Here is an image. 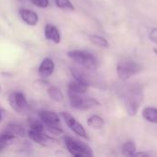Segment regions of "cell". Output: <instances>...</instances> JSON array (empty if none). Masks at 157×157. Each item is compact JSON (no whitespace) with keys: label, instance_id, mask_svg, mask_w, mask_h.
I'll return each mask as SVG.
<instances>
[{"label":"cell","instance_id":"1","mask_svg":"<svg viewBox=\"0 0 157 157\" xmlns=\"http://www.w3.org/2000/svg\"><path fill=\"white\" fill-rule=\"evenodd\" d=\"M117 93L123 102L127 114L131 117L135 116L144 100L142 85L138 83L124 85L118 89Z\"/></svg>","mask_w":157,"mask_h":157},{"label":"cell","instance_id":"2","mask_svg":"<svg viewBox=\"0 0 157 157\" xmlns=\"http://www.w3.org/2000/svg\"><path fill=\"white\" fill-rule=\"evenodd\" d=\"M67 56L80 67L86 70L93 71L98 69L99 63L98 58L91 52L84 50H71L67 52Z\"/></svg>","mask_w":157,"mask_h":157},{"label":"cell","instance_id":"3","mask_svg":"<svg viewBox=\"0 0 157 157\" xmlns=\"http://www.w3.org/2000/svg\"><path fill=\"white\" fill-rule=\"evenodd\" d=\"M64 145L67 151L75 157H91L94 156L92 149L86 144L76 140L75 138L66 136L63 139Z\"/></svg>","mask_w":157,"mask_h":157},{"label":"cell","instance_id":"4","mask_svg":"<svg viewBox=\"0 0 157 157\" xmlns=\"http://www.w3.org/2000/svg\"><path fill=\"white\" fill-rule=\"evenodd\" d=\"M143 69V65L138 62L133 60H123L121 61L117 65V74L120 79L126 81L130 77L141 73Z\"/></svg>","mask_w":157,"mask_h":157},{"label":"cell","instance_id":"5","mask_svg":"<svg viewBox=\"0 0 157 157\" xmlns=\"http://www.w3.org/2000/svg\"><path fill=\"white\" fill-rule=\"evenodd\" d=\"M68 98L71 106L78 110H86L100 105L97 98L90 97H84L82 94H75L68 92Z\"/></svg>","mask_w":157,"mask_h":157},{"label":"cell","instance_id":"6","mask_svg":"<svg viewBox=\"0 0 157 157\" xmlns=\"http://www.w3.org/2000/svg\"><path fill=\"white\" fill-rule=\"evenodd\" d=\"M8 103L11 109L19 115L29 113V105L25 95L20 91H13L8 95Z\"/></svg>","mask_w":157,"mask_h":157},{"label":"cell","instance_id":"7","mask_svg":"<svg viewBox=\"0 0 157 157\" xmlns=\"http://www.w3.org/2000/svg\"><path fill=\"white\" fill-rule=\"evenodd\" d=\"M60 115L63 119V121L66 123V125L68 126V128L73 132H75L76 135H78L86 140H89V137H88V134H87L86 129L83 127V125L81 123H79L76 121V119L75 117H73L68 112H61Z\"/></svg>","mask_w":157,"mask_h":157},{"label":"cell","instance_id":"8","mask_svg":"<svg viewBox=\"0 0 157 157\" xmlns=\"http://www.w3.org/2000/svg\"><path fill=\"white\" fill-rule=\"evenodd\" d=\"M89 71V70H87ZM87 71H85L84 69H79V68H71V74L74 76V78L77 81H81L83 83L87 84L88 86H99L98 81L96 79L94 75L89 74Z\"/></svg>","mask_w":157,"mask_h":157},{"label":"cell","instance_id":"9","mask_svg":"<svg viewBox=\"0 0 157 157\" xmlns=\"http://www.w3.org/2000/svg\"><path fill=\"white\" fill-rule=\"evenodd\" d=\"M40 120L44 123L45 127H57L61 126V119L59 114L51 110H40L38 113Z\"/></svg>","mask_w":157,"mask_h":157},{"label":"cell","instance_id":"10","mask_svg":"<svg viewBox=\"0 0 157 157\" xmlns=\"http://www.w3.org/2000/svg\"><path fill=\"white\" fill-rule=\"evenodd\" d=\"M28 135L31 141L42 146H49L52 144V143L55 142V140H53L51 135L45 133V132H35L32 130H29Z\"/></svg>","mask_w":157,"mask_h":157},{"label":"cell","instance_id":"11","mask_svg":"<svg viewBox=\"0 0 157 157\" xmlns=\"http://www.w3.org/2000/svg\"><path fill=\"white\" fill-rule=\"evenodd\" d=\"M54 69H55V64L53 60L49 57H46L40 63L38 68V74L42 79H45L50 77L53 74Z\"/></svg>","mask_w":157,"mask_h":157},{"label":"cell","instance_id":"12","mask_svg":"<svg viewBox=\"0 0 157 157\" xmlns=\"http://www.w3.org/2000/svg\"><path fill=\"white\" fill-rule=\"evenodd\" d=\"M18 14L22 21L28 26L34 27L39 22V15L33 10H30L28 8H20L18 11Z\"/></svg>","mask_w":157,"mask_h":157},{"label":"cell","instance_id":"13","mask_svg":"<svg viewBox=\"0 0 157 157\" xmlns=\"http://www.w3.org/2000/svg\"><path fill=\"white\" fill-rule=\"evenodd\" d=\"M44 37L47 40H50L55 44L61 42V33L57 27L52 24H46L44 27Z\"/></svg>","mask_w":157,"mask_h":157},{"label":"cell","instance_id":"14","mask_svg":"<svg viewBox=\"0 0 157 157\" xmlns=\"http://www.w3.org/2000/svg\"><path fill=\"white\" fill-rule=\"evenodd\" d=\"M89 86L86 83H83L81 81H77L75 79V81H72L68 85V92L75 93V94H86L88 90Z\"/></svg>","mask_w":157,"mask_h":157},{"label":"cell","instance_id":"15","mask_svg":"<svg viewBox=\"0 0 157 157\" xmlns=\"http://www.w3.org/2000/svg\"><path fill=\"white\" fill-rule=\"evenodd\" d=\"M47 94L52 101L57 102V103L63 102L64 99V96H63V92L57 86H50L47 89Z\"/></svg>","mask_w":157,"mask_h":157},{"label":"cell","instance_id":"16","mask_svg":"<svg viewBox=\"0 0 157 157\" xmlns=\"http://www.w3.org/2000/svg\"><path fill=\"white\" fill-rule=\"evenodd\" d=\"M15 140H16V136L6 131L1 133L0 134V151L4 150L5 148L12 144Z\"/></svg>","mask_w":157,"mask_h":157},{"label":"cell","instance_id":"17","mask_svg":"<svg viewBox=\"0 0 157 157\" xmlns=\"http://www.w3.org/2000/svg\"><path fill=\"white\" fill-rule=\"evenodd\" d=\"M143 117L151 123H157V109L153 107H146L143 110Z\"/></svg>","mask_w":157,"mask_h":157},{"label":"cell","instance_id":"18","mask_svg":"<svg viewBox=\"0 0 157 157\" xmlns=\"http://www.w3.org/2000/svg\"><path fill=\"white\" fill-rule=\"evenodd\" d=\"M87 125L93 129L100 130L105 125V121L98 115H92L87 119Z\"/></svg>","mask_w":157,"mask_h":157},{"label":"cell","instance_id":"19","mask_svg":"<svg viewBox=\"0 0 157 157\" xmlns=\"http://www.w3.org/2000/svg\"><path fill=\"white\" fill-rule=\"evenodd\" d=\"M28 126L29 130L39 132H45V125L44 123L40 120L34 119V118H29L28 119Z\"/></svg>","mask_w":157,"mask_h":157},{"label":"cell","instance_id":"20","mask_svg":"<svg viewBox=\"0 0 157 157\" xmlns=\"http://www.w3.org/2000/svg\"><path fill=\"white\" fill-rule=\"evenodd\" d=\"M6 132L14 134L15 136H19V137H24L26 134L25 129L18 123H9L6 126Z\"/></svg>","mask_w":157,"mask_h":157},{"label":"cell","instance_id":"21","mask_svg":"<svg viewBox=\"0 0 157 157\" xmlns=\"http://www.w3.org/2000/svg\"><path fill=\"white\" fill-rule=\"evenodd\" d=\"M89 40L90 41L98 46V47H101V48H109V42L108 41L107 39H105L102 36L99 35H90L89 36Z\"/></svg>","mask_w":157,"mask_h":157},{"label":"cell","instance_id":"22","mask_svg":"<svg viewBox=\"0 0 157 157\" xmlns=\"http://www.w3.org/2000/svg\"><path fill=\"white\" fill-rule=\"evenodd\" d=\"M136 145L133 141L126 142L122 146V154L125 156H135Z\"/></svg>","mask_w":157,"mask_h":157},{"label":"cell","instance_id":"23","mask_svg":"<svg viewBox=\"0 0 157 157\" xmlns=\"http://www.w3.org/2000/svg\"><path fill=\"white\" fill-rule=\"evenodd\" d=\"M55 5L57 7L61 9H65V10H75V6L71 2V0H54Z\"/></svg>","mask_w":157,"mask_h":157},{"label":"cell","instance_id":"24","mask_svg":"<svg viewBox=\"0 0 157 157\" xmlns=\"http://www.w3.org/2000/svg\"><path fill=\"white\" fill-rule=\"evenodd\" d=\"M45 132H47V133L49 135H52V136H59V135H62L64 132L63 130L60 127V126H57V127H45Z\"/></svg>","mask_w":157,"mask_h":157},{"label":"cell","instance_id":"25","mask_svg":"<svg viewBox=\"0 0 157 157\" xmlns=\"http://www.w3.org/2000/svg\"><path fill=\"white\" fill-rule=\"evenodd\" d=\"M30 2L32 3V5L40 8H46L50 4L49 0H30Z\"/></svg>","mask_w":157,"mask_h":157},{"label":"cell","instance_id":"26","mask_svg":"<svg viewBox=\"0 0 157 157\" xmlns=\"http://www.w3.org/2000/svg\"><path fill=\"white\" fill-rule=\"evenodd\" d=\"M149 39L152 42L157 44V28H153L149 32Z\"/></svg>","mask_w":157,"mask_h":157},{"label":"cell","instance_id":"27","mask_svg":"<svg viewBox=\"0 0 157 157\" xmlns=\"http://www.w3.org/2000/svg\"><path fill=\"white\" fill-rule=\"evenodd\" d=\"M5 115H6V110H5V109H0V122H2V121H3Z\"/></svg>","mask_w":157,"mask_h":157},{"label":"cell","instance_id":"28","mask_svg":"<svg viewBox=\"0 0 157 157\" xmlns=\"http://www.w3.org/2000/svg\"><path fill=\"white\" fill-rule=\"evenodd\" d=\"M135 156H149V155L146 153L139 152V153H135Z\"/></svg>","mask_w":157,"mask_h":157},{"label":"cell","instance_id":"29","mask_svg":"<svg viewBox=\"0 0 157 157\" xmlns=\"http://www.w3.org/2000/svg\"><path fill=\"white\" fill-rule=\"evenodd\" d=\"M18 1H19L20 3H27L29 0H18Z\"/></svg>","mask_w":157,"mask_h":157},{"label":"cell","instance_id":"30","mask_svg":"<svg viewBox=\"0 0 157 157\" xmlns=\"http://www.w3.org/2000/svg\"><path fill=\"white\" fill-rule=\"evenodd\" d=\"M154 52H155V54H157V49H154Z\"/></svg>","mask_w":157,"mask_h":157}]
</instances>
